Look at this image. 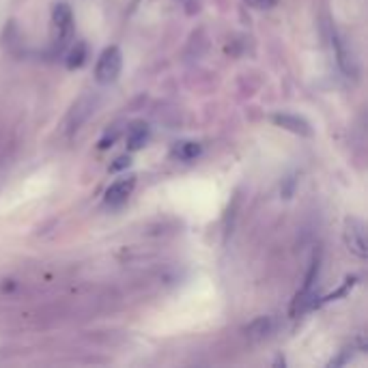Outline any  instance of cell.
I'll return each mask as SVG.
<instances>
[{"mask_svg": "<svg viewBox=\"0 0 368 368\" xmlns=\"http://www.w3.org/2000/svg\"><path fill=\"white\" fill-rule=\"evenodd\" d=\"M203 153V147L199 142H194V140H179L172 144V151H170V156L179 160V162H192V160H196L199 156Z\"/></svg>", "mask_w": 368, "mask_h": 368, "instance_id": "9", "label": "cell"}, {"mask_svg": "<svg viewBox=\"0 0 368 368\" xmlns=\"http://www.w3.org/2000/svg\"><path fill=\"white\" fill-rule=\"evenodd\" d=\"M271 121L278 125V127H283L287 129V132H293L297 136H312V125L304 119V117H299V115H274Z\"/></svg>", "mask_w": 368, "mask_h": 368, "instance_id": "6", "label": "cell"}, {"mask_svg": "<svg viewBox=\"0 0 368 368\" xmlns=\"http://www.w3.org/2000/svg\"><path fill=\"white\" fill-rule=\"evenodd\" d=\"M244 3H246L248 7L256 9V11H269V9L276 7L278 0H244Z\"/></svg>", "mask_w": 368, "mask_h": 368, "instance_id": "12", "label": "cell"}, {"mask_svg": "<svg viewBox=\"0 0 368 368\" xmlns=\"http://www.w3.org/2000/svg\"><path fill=\"white\" fill-rule=\"evenodd\" d=\"M72 41H74V11L69 3L60 0L52 9V48L56 54H60L69 48Z\"/></svg>", "mask_w": 368, "mask_h": 368, "instance_id": "1", "label": "cell"}, {"mask_svg": "<svg viewBox=\"0 0 368 368\" xmlns=\"http://www.w3.org/2000/svg\"><path fill=\"white\" fill-rule=\"evenodd\" d=\"M271 328H274L271 319H269V317H261V319L252 321L250 326L246 328V332H248V336H254V338H263V336H267V334L271 332Z\"/></svg>", "mask_w": 368, "mask_h": 368, "instance_id": "11", "label": "cell"}, {"mask_svg": "<svg viewBox=\"0 0 368 368\" xmlns=\"http://www.w3.org/2000/svg\"><path fill=\"white\" fill-rule=\"evenodd\" d=\"M132 166V158L129 156H119L112 164H110V172H119V170H125Z\"/></svg>", "mask_w": 368, "mask_h": 368, "instance_id": "13", "label": "cell"}, {"mask_svg": "<svg viewBox=\"0 0 368 368\" xmlns=\"http://www.w3.org/2000/svg\"><path fill=\"white\" fill-rule=\"evenodd\" d=\"M91 112H95V101L89 95L80 97L76 101V106H74L72 115H69V121H67V129H69V132H78L80 125L91 117Z\"/></svg>", "mask_w": 368, "mask_h": 368, "instance_id": "7", "label": "cell"}, {"mask_svg": "<svg viewBox=\"0 0 368 368\" xmlns=\"http://www.w3.org/2000/svg\"><path fill=\"white\" fill-rule=\"evenodd\" d=\"M332 48H334L340 72L347 78H358V74H360L358 58H356V54H353V50L349 46V41L344 39L336 28H332Z\"/></svg>", "mask_w": 368, "mask_h": 368, "instance_id": "3", "label": "cell"}, {"mask_svg": "<svg viewBox=\"0 0 368 368\" xmlns=\"http://www.w3.org/2000/svg\"><path fill=\"white\" fill-rule=\"evenodd\" d=\"M136 187V177L129 175V177H123V179H117L110 187L106 190V205L108 207H121L127 203V199L132 196V192Z\"/></svg>", "mask_w": 368, "mask_h": 368, "instance_id": "5", "label": "cell"}, {"mask_svg": "<svg viewBox=\"0 0 368 368\" xmlns=\"http://www.w3.org/2000/svg\"><path fill=\"white\" fill-rule=\"evenodd\" d=\"M121 69H123V52L119 46H108L99 58H97V65H95V80L97 84H112L117 82V78L121 76Z\"/></svg>", "mask_w": 368, "mask_h": 368, "instance_id": "2", "label": "cell"}, {"mask_svg": "<svg viewBox=\"0 0 368 368\" xmlns=\"http://www.w3.org/2000/svg\"><path fill=\"white\" fill-rule=\"evenodd\" d=\"M344 246L351 254H356L358 258H366L368 256V242H366V226L360 218H347L344 222Z\"/></svg>", "mask_w": 368, "mask_h": 368, "instance_id": "4", "label": "cell"}, {"mask_svg": "<svg viewBox=\"0 0 368 368\" xmlns=\"http://www.w3.org/2000/svg\"><path fill=\"white\" fill-rule=\"evenodd\" d=\"M86 43L84 41H72L69 43V52H67V58H65V65H67V69H80L82 65L86 62Z\"/></svg>", "mask_w": 368, "mask_h": 368, "instance_id": "10", "label": "cell"}, {"mask_svg": "<svg viewBox=\"0 0 368 368\" xmlns=\"http://www.w3.org/2000/svg\"><path fill=\"white\" fill-rule=\"evenodd\" d=\"M117 136H119V129L115 127V129H112V134L108 132V134L99 140V149H108V147H112V142L117 140Z\"/></svg>", "mask_w": 368, "mask_h": 368, "instance_id": "14", "label": "cell"}, {"mask_svg": "<svg viewBox=\"0 0 368 368\" xmlns=\"http://www.w3.org/2000/svg\"><path fill=\"white\" fill-rule=\"evenodd\" d=\"M151 138V129L144 121H134L125 132V144L129 151H140Z\"/></svg>", "mask_w": 368, "mask_h": 368, "instance_id": "8", "label": "cell"}]
</instances>
